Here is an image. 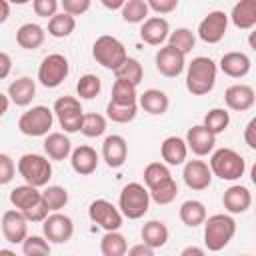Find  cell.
<instances>
[{"label": "cell", "mask_w": 256, "mask_h": 256, "mask_svg": "<svg viewBox=\"0 0 256 256\" xmlns=\"http://www.w3.org/2000/svg\"><path fill=\"white\" fill-rule=\"evenodd\" d=\"M218 66L208 56H196L186 68V90L192 96H204L212 92L216 84Z\"/></svg>", "instance_id": "6da1fadb"}, {"label": "cell", "mask_w": 256, "mask_h": 256, "mask_svg": "<svg viewBox=\"0 0 256 256\" xmlns=\"http://www.w3.org/2000/svg\"><path fill=\"white\" fill-rule=\"evenodd\" d=\"M202 224H204V246L210 252H218L226 248L236 234V220L230 214L206 216Z\"/></svg>", "instance_id": "7a4b0ae2"}, {"label": "cell", "mask_w": 256, "mask_h": 256, "mask_svg": "<svg viewBox=\"0 0 256 256\" xmlns=\"http://www.w3.org/2000/svg\"><path fill=\"white\" fill-rule=\"evenodd\" d=\"M210 170H212V176H218L220 180H226V182H234V180H240L246 172V162L244 158L232 150V148H218V150H212L210 152Z\"/></svg>", "instance_id": "3957f363"}, {"label": "cell", "mask_w": 256, "mask_h": 256, "mask_svg": "<svg viewBox=\"0 0 256 256\" xmlns=\"http://www.w3.org/2000/svg\"><path fill=\"white\" fill-rule=\"evenodd\" d=\"M150 208V194L148 188L140 182H130L120 190L118 196V210L128 220L142 218Z\"/></svg>", "instance_id": "277c9868"}, {"label": "cell", "mask_w": 256, "mask_h": 256, "mask_svg": "<svg viewBox=\"0 0 256 256\" xmlns=\"http://www.w3.org/2000/svg\"><path fill=\"white\" fill-rule=\"evenodd\" d=\"M16 170L18 174L24 178L26 184H32L36 188H42L48 184V180L52 178V164L46 156L42 154H34V152H28V154H22L18 158V164H16Z\"/></svg>", "instance_id": "5b68a950"}, {"label": "cell", "mask_w": 256, "mask_h": 256, "mask_svg": "<svg viewBox=\"0 0 256 256\" xmlns=\"http://www.w3.org/2000/svg\"><path fill=\"white\" fill-rule=\"evenodd\" d=\"M92 56H94V60L100 66H104L106 70H112L114 72L126 60L128 52H126L124 44L118 38L104 34V36H98L94 40V44H92Z\"/></svg>", "instance_id": "8992f818"}, {"label": "cell", "mask_w": 256, "mask_h": 256, "mask_svg": "<svg viewBox=\"0 0 256 256\" xmlns=\"http://www.w3.org/2000/svg\"><path fill=\"white\" fill-rule=\"evenodd\" d=\"M54 112L48 106H32L18 118V130L24 136H46L52 128Z\"/></svg>", "instance_id": "52a82bcc"}, {"label": "cell", "mask_w": 256, "mask_h": 256, "mask_svg": "<svg viewBox=\"0 0 256 256\" xmlns=\"http://www.w3.org/2000/svg\"><path fill=\"white\" fill-rule=\"evenodd\" d=\"M70 72V64H68V58L64 54H48L42 58L40 66H38V82L44 86V88H58L66 76Z\"/></svg>", "instance_id": "ba28073f"}, {"label": "cell", "mask_w": 256, "mask_h": 256, "mask_svg": "<svg viewBox=\"0 0 256 256\" xmlns=\"http://www.w3.org/2000/svg\"><path fill=\"white\" fill-rule=\"evenodd\" d=\"M52 112L56 114L58 124H60V128H64L66 134H74V132L80 130L84 110H82V104H80L78 98H74V96H60L54 102V110Z\"/></svg>", "instance_id": "9c48e42d"}, {"label": "cell", "mask_w": 256, "mask_h": 256, "mask_svg": "<svg viewBox=\"0 0 256 256\" xmlns=\"http://www.w3.org/2000/svg\"><path fill=\"white\" fill-rule=\"evenodd\" d=\"M88 218L98 224L100 228L104 230H120L122 226V212L108 200L104 198H98V200H92L90 206H88Z\"/></svg>", "instance_id": "30bf717a"}, {"label": "cell", "mask_w": 256, "mask_h": 256, "mask_svg": "<svg viewBox=\"0 0 256 256\" xmlns=\"http://www.w3.org/2000/svg\"><path fill=\"white\" fill-rule=\"evenodd\" d=\"M42 232H44V238L48 242H52V244H64L74 234V222L66 214L52 212V214H48L42 220Z\"/></svg>", "instance_id": "8fae6325"}, {"label": "cell", "mask_w": 256, "mask_h": 256, "mask_svg": "<svg viewBox=\"0 0 256 256\" xmlns=\"http://www.w3.org/2000/svg\"><path fill=\"white\" fill-rule=\"evenodd\" d=\"M228 30V14L222 10L208 12L198 24V38L206 44H218Z\"/></svg>", "instance_id": "7c38bea8"}, {"label": "cell", "mask_w": 256, "mask_h": 256, "mask_svg": "<svg viewBox=\"0 0 256 256\" xmlns=\"http://www.w3.org/2000/svg\"><path fill=\"white\" fill-rule=\"evenodd\" d=\"M154 62H156V70L166 76V78H176L184 72L186 68V54H182L180 50H176L174 46L166 44L162 46L156 56H154Z\"/></svg>", "instance_id": "4fadbf2b"}, {"label": "cell", "mask_w": 256, "mask_h": 256, "mask_svg": "<svg viewBox=\"0 0 256 256\" xmlns=\"http://www.w3.org/2000/svg\"><path fill=\"white\" fill-rule=\"evenodd\" d=\"M0 228H2L4 240L10 244H22V240L28 236V220L24 218V214L18 208L6 210L2 214Z\"/></svg>", "instance_id": "5bb4252c"}, {"label": "cell", "mask_w": 256, "mask_h": 256, "mask_svg": "<svg viewBox=\"0 0 256 256\" xmlns=\"http://www.w3.org/2000/svg\"><path fill=\"white\" fill-rule=\"evenodd\" d=\"M182 178L190 190L200 192L212 184V170L204 160H188V162H184Z\"/></svg>", "instance_id": "9a60e30c"}, {"label": "cell", "mask_w": 256, "mask_h": 256, "mask_svg": "<svg viewBox=\"0 0 256 256\" xmlns=\"http://www.w3.org/2000/svg\"><path fill=\"white\" fill-rule=\"evenodd\" d=\"M186 146L196 156H208L216 146V134H212L204 124H196L186 132Z\"/></svg>", "instance_id": "2e32d148"}, {"label": "cell", "mask_w": 256, "mask_h": 256, "mask_svg": "<svg viewBox=\"0 0 256 256\" xmlns=\"http://www.w3.org/2000/svg\"><path fill=\"white\" fill-rule=\"evenodd\" d=\"M102 158L108 168H120L128 158V144L124 136L120 134L106 136L102 142Z\"/></svg>", "instance_id": "e0dca14e"}, {"label": "cell", "mask_w": 256, "mask_h": 256, "mask_svg": "<svg viewBox=\"0 0 256 256\" xmlns=\"http://www.w3.org/2000/svg\"><path fill=\"white\" fill-rule=\"evenodd\" d=\"M224 102L230 110L236 112H246L254 106L256 96H254V88L248 84H232L226 88L224 92Z\"/></svg>", "instance_id": "ac0fdd59"}, {"label": "cell", "mask_w": 256, "mask_h": 256, "mask_svg": "<svg viewBox=\"0 0 256 256\" xmlns=\"http://www.w3.org/2000/svg\"><path fill=\"white\" fill-rule=\"evenodd\" d=\"M168 34H170V26L168 20L162 16H150L140 26V38L150 46H160L162 42H166Z\"/></svg>", "instance_id": "d6986e66"}, {"label": "cell", "mask_w": 256, "mask_h": 256, "mask_svg": "<svg viewBox=\"0 0 256 256\" xmlns=\"http://www.w3.org/2000/svg\"><path fill=\"white\" fill-rule=\"evenodd\" d=\"M222 204L228 214H244L252 206V194L242 184H232L228 190H224Z\"/></svg>", "instance_id": "ffe728a7"}, {"label": "cell", "mask_w": 256, "mask_h": 256, "mask_svg": "<svg viewBox=\"0 0 256 256\" xmlns=\"http://www.w3.org/2000/svg\"><path fill=\"white\" fill-rule=\"evenodd\" d=\"M98 154L92 146H78L70 152V164H72V170L80 176H90L96 168H98Z\"/></svg>", "instance_id": "44dd1931"}, {"label": "cell", "mask_w": 256, "mask_h": 256, "mask_svg": "<svg viewBox=\"0 0 256 256\" xmlns=\"http://www.w3.org/2000/svg\"><path fill=\"white\" fill-rule=\"evenodd\" d=\"M218 68L230 78H244L252 68V60L244 52H226L220 58Z\"/></svg>", "instance_id": "7402d4cb"}, {"label": "cell", "mask_w": 256, "mask_h": 256, "mask_svg": "<svg viewBox=\"0 0 256 256\" xmlns=\"http://www.w3.org/2000/svg\"><path fill=\"white\" fill-rule=\"evenodd\" d=\"M160 154H162V160L170 166H180L186 162V156H188V146L184 142V138L180 136H168L162 140L160 144Z\"/></svg>", "instance_id": "603a6c76"}, {"label": "cell", "mask_w": 256, "mask_h": 256, "mask_svg": "<svg viewBox=\"0 0 256 256\" xmlns=\"http://www.w3.org/2000/svg\"><path fill=\"white\" fill-rule=\"evenodd\" d=\"M138 104L144 112H148L152 116H162V114H166L170 100H168L166 92H162L158 88H148L138 96Z\"/></svg>", "instance_id": "cb8c5ba5"}, {"label": "cell", "mask_w": 256, "mask_h": 256, "mask_svg": "<svg viewBox=\"0 0 256 256\" xmlns=\"http://www.w3.org/2000/svg\"><path fill=\"white\" fill-rule=\"evenodd\" d=\"M240 30H252L256 26V0H238L228 16Z\"/></svg>", "instance_id": "d4e9b609"}, {"label": "cell", "mask_w": 256, "mask_h": 256, "mask_svg": "<svg viewBox=\"0 0 256 256\" xmlns=\"http://www.w3.org/2000/svg\"><path fill=\"white\" fill-rule=\"evenodd\" d=\"M44 38H46V32L36 22H26L16 30V42L24 50H38L44 44Z\"/></svg>", "instance_id": "484cf974"}, {"label": "cell", "mask_w": 256, "mask_h": 256, "mask_svg": "<svg viewBox=\"0 0 256 256\" xmlns=\"http://www.w3.org/2000/svg\"><path fill=\"white\" fill-rule=\"evenodd\" d=\"M34 96H36V82H34L30 76L16 78V80L8 86V98H10V102L16 104V106H28Z\"/></svg>", "instance_id": "4316f807"}, {"label": "cell", "mask_w": 256, "mask_h": 256, "mask_svg": "<svg viewBox=\"0 0 256 256\" xmlns=\"http://www.w3.org/2000/svg\"><path fill=\"white\" fill-rule=\"evenodd\" d=\"M168 236H170L168 226H166L162 220H148V222L142 226V230H140L142 242H144L146 246H150L152 250H158V248L166 246Z\"/></svg>", "instance_id": "83f0119b"}, {"label": "cell", "mask_w": 256, "mask_h": 256, "mask_svg": "<svg viewBox=\"0 0 256 256\" xmlns=\"http://www.w3.org/2000/svg\"><path fill=\"white\" fill-rule=\"evenodd\" d=\"M44 152L50 160H66L72 152V142L64 132H50L44 138Z\"/></svg>", "instance_id": "f1b7e54d"}, {"label": "cell", "mask_w": 256, "mask_h": 256, "mask_svg": "<svg viewBox=\"0 0 256 256\" xmlns=\"http://www.w3.org/2000/svg\"><path fill=\"white\" fill-rule=\"evenodd\" d=\"M42 198V192L32 186V184H22V186H16L12 192H10V204L14 208H18L20 212L30 208L32 204H36L38 200Z\"/></svg>", "instance_id": "f546056e"}, {"label": "cell", "mask_w": 256, "mask_h": 256, "mask_svg": "<svg viewBox=\"0 0 256 256\" xmlns=\"http://www.w3.org/2000/svg\"><path fill=\"white\" fill-rule=\"evenodd\" d=\"M178 216H180L182 224H186L188 228H196L206 220V206L200 200H186V202H182Z\"/></svg>", "instance_id": "4dcf8cb0"}, {"label": "cell", "mask_w": 256, "mask_h": 256, "mask_svg": "<svg viewBox=\"0 0 256 256\" xmlns=\"http://www.w3.org/2000/svg\"><path fill=\"white\" fill-rule=\"evenodd\" d=\"M76 30V18L68 12H56L48 18V34L52 38H68Z\"/></svg>", "instance_id": "1f68e13d"}, {"label": "cell", "mask_w": 256, "mask_h": 256, "mask_svg": "<svg viewBox=\"0 0 256 256\" xmlns=\"http://www.w3.org/2000/svg\"><path fill=\"white\" fill-rule=\"evenodd\" d=\"M128 250V242L124 234L118 230H106V234L100 240V252L102 256H124Z\"/></svg>", "instance_id": "d6a6232c"}, {"label": "cell", "mask_w": 256, "mask_h": 256, "mask_svg": "<svg viewBox=\"0 0 256 256\" xmlns=\"http://www.w3.org/2000/svg\"><path fill=\"white\" fill-rule=\"evenodd\" d=\"M148 194H150V200H152V202L164 206V204H170V202L176 200V196H178V184H176V180L170 176V178L162 180L160 184L148 188Z\"/></svg>", "instance_id": "836d02e7"}, {"label": "cell", "mask_w": 256, "mask_h": 256, "mask_svg": "<svg viewBox=\"0 0 256 256\" xmlns=\"http://www.w3.org/2000/svg\"><path fill=\"white\" fill-rule=\"evenodd\" d=\"M138 114V104L136 102H130V104H120V102H108L106 106V116L108 120L116 122V124H128L136 118Z\"/></svg>", "instance_id": "e575fe53"}, {"label": "cell", "mask_w": 256, "mask_h": 256, "mask_svg": "<svg viewBox=\"0 0 256 256\" xmlns=\"http://www.w3.org/2000/svg\"><path fill=\"white\" fill-rule=\"evenodd\" d=\"M122 12V20L128 22V24H142L146 18H148V4L146 0H126L124 6L120 8Z\"/></svg>", "instance_id": "d590c367"}, {"label": "cell", "mask_w": 256, "mask_h": 256, "mask_svg": "<svg viewBox=\"0 0 256 256\" xmlns=\"http://www.w3.org/2000/svg\"><path fill=\"white\" fill-rule=\"evenodd\" d=\"M114 76L120 78V80H128L134 86H138L142 82V78H144V68H142V64L136 58L126 56V60L114 70Z\"/></svg>", "instance_id": "8d00e7d4"}, {"label": "cell", "mask_w": 256, "mask_h": 256, "mask_svg": "<svg viewBox=\"0 0 256 256\" xmlns=\"http://www.w3.org/2000/svg\"><path fill=\"white\" fill-rule=\"evenodd\" d=\"M86 138H98L106 132V118L102 114H96V112H88L82 116V124H80V130Z\"/></svg>", "instance_id": "74e56055"}, {"label": "cell", "mask_w": 256, "mask_h": 256, "mask_svg": "<svg viewBox=\"0 0 256 256\" xmlns=\"http://www.w3.org/2000/svg\"><path fill=\"white\" fill-rule=\"evenodd\" d=\"M166 40H168L170 46H174V48L180 50L182 54L192 52V48H194V44H196V36H194V32L188 30V28H176L174 32L168 34Z\"/></svg>", "instance_id": "f35d334b"}, {"label": "cell", "mask_w": 256, "mask_h": 256, "mask_svg": "<svg viewBox=\"0 0 256 256\" xmlns=\"http://www.w3.org/2000/svg\"><path fill=\"white\" fill-rule=\"evenodd\" d=\"M228 124H230V114H228V110H224V108H212V110H208L206 112V116H204V126L212 132V134H222L226 128H228Z\"/></svg>", "instance_id": "ab89813d"}, {"label": "cell", "mask_w": 256, "mask_h": 256, "mask_svg": "<svg viewBox=\"0 0 256 256\" xmlns=\"http://www.w3.org/2000/svg\"><path fill=\"white\" fill-rule=\"evenodd\" d=\"M42 200L50 212H58L68 204V190L64 186H48L42 192Z\"/></svg>", "instance_id": "60d3db41"}, {"label": "cell", "mask_w": 256, "mask_h": 256, "mask_svg": "<svg viewBox=\"0 0 256 256\" xmlns=\"http://www.w3.org/2000/svg\"><path fill=\"white\" fill-rule=\"evenodd\" d=\"M100 90H102V80L96 74H84V76H80V80L76 84V92L84 100L96 98L100 94Z\"/></svg>", "instance_id": "b9f144b4"}, {"label": "cell", "mask_w": 256, "mask_h": 256, "mask_svg": "<svg viewBox=\"0 0 256 256\" xmlns=\"http://www.w3.org/2000/svg\"><path fill=\"white\" fill-rule=\"evenodd\" d=\"M138 98V92H136V86L128 80H120L116 78L114 86H112V102H120V104H130V102H136Z\"/></svg>", "instance_id": "7bdbcfd3"}, {"label": "cell", "mask_w": 256, "mask_h": 256, "mask_svg": "<svg viewBox=\"0 0 256 256\" xmlns=\"http://www.w3.org/2000/svg\"><path fill=\"white\" fill-rule=\"evenodd\" d=\"M142 176H144L146 188H152V186L160 184L162 180L170 178L172 174H170V170H168L166 164H162V162H150V164L144 168V174H142Z\"/></svg>", "instance_id": "ee69618b"}, {"label": "cell", "mask_w": 256, "mask_h": 256, "mask_svg": "<svg viewBox=\"0 0 256 256\" xmlns=\"http://www.w3.org/2000/svg\"><path fill=\"white\" fill-rule=\"evenodd\" d=\"M22 252L26 256H42L50 254V242L44 236H26L22 240Z\"/></svg>", "instance_id": "f6af8a7d"}, {"label": "cell", "mask_w": 256, "mask_h": 256, "mask_svg": "<svg viewBox=\"0 0 256 256\" xmlns=\"http://www.w3.org/2000/svg\"><path fill=\"white\" fill-rule=\"evenodd\" d=\"M60 0H32V8L40 18H52L58 12Z\"/></svg>", "instance_id": "bcb514c9"}, {"label": "cell", "mask_w": 256, "mask_h": 256, "mask_svg": "<svg viewBox=\"0 0 256 256\" xmlns=\"http://www.w3.org/2000/svg\"><path fill=\"white\" fill-rule=\"evenodd\" d=\"M14 174H16V164H14V160H12L8 154L0 152V186L12 182Z\"/></svg>", "instance_id": "7dc6e473"}, {"label": "cell", "mask_w": 256, "mask_h": 256, "mask_svg": "<svg viewBox=\"0 0 256 256\" xmlns=\"http://www.w3.org/2000/svg\"><path fill=\"white\" fill-rule=\"evenodd\" d=\"M22 214H24V218H26L28 222H42V220L50 214V210H48V206L44 204V200L40 198L36 204H32L30 208L22 210Z\"/></svg>", "instance_id": "c3c4849f"}, {"label": "cell", "mask_w": 256, "mask_h": 256, "mask_svg": "<svg viewBox=\"0 0 256 256\" xmlns=\"http://www.w3.org/2000/svg\"><path fill=\"white\" fill-rule=\"evenodd\" d=\"M90 4H92V0H60L62 12H68L72 16H80V14L88 12Z\"/></svg>", "instance_id": "681fc988"}, {"label": "cell", "mask_w": 256, "mask_h": 256, "mask_svg": "<svg viewBox=\"0 0 256 256\" xmlns=\"http://www.w3.org/2000/svg\"><path fill=\"white\" fill-rule=\"evenodd\" d=\"M146 4L156 14H170L178 8V0H146Z\"/></svg>", "instance_id": "f907efd6"}, {"label": "cell", "mask_w": 256, "mask_h": 256, "mask_svg": "<svg viewBox=\"0 0 256 256\" xmlns=\"http://www.w3.org/2000/svg\"><path fill=\"white\" fill-rule=\"evenodd\" d=\"M244 142L248 144V148L256 150V118H252L244 128Z\"/></svg>", "instance_id": "816d5d0a"}, {"label": "cell", "mask_w": 256, "mask_h": 256, "mask_svg": "<svg viewBox=\"0 0 256 256\" xmlns=\"http://www.w3.org/2000/svg\"><path fill=\"white\" fill-rule=\"evenodd\" d=\"M126 254H128V256H152V254H154V250H152L150 246H146L144 242H140V244H136V246L128 248V250H126Z\"/></svg>", "instance_id": "f5cc1de1"}, {"label": "cell", "mask_w": 256, "mask_h": 256, "mask_svg": "<svg viewBox=\"0 0 256 256\" xmlns=\"http://www.w3.org/2000/svg\"><path fill=\"white\" fill-rule=\"evenodd\" d=\"M10 70H12V58L6 52H0V80L8 78Z\"/></svg>", "instance_id": "db71d44e"}, {"label": "cell", "mask_w": 256, "mask_h": 256, "mask_svg": "<svg viewBox=\"0 0 256 256\" xmlns=\"http://www.w3.org/2000/svg\"><path fill=\"white\" fill-rule=\"evenodd\" d=\"M10 16V4L6 0H0V24H4Z\"/></svg>", "instance_id": "11a10c76"}, {"label": "cell", "mask_w": 256, "mask_h": 256, "mask_svg": "<svg viewBox=\"0 0 256 256\" xmlns=\"http://www.w3.org/2000/svg\"><path fill=\"white\" fill-rule=\"evenodd\" d=\"M100 2H102V6H106L108 10H120L126 0H100Z\"/></svg>", "instance_id": "9f6ffc18"}, {"label": "cell", "mask_w": 256, "mask_h": 256, "mask_svg": "<svg viewBox=\"0 0 256 256\" xmlns=\"http://www.w3.org/2000/svg\"><path fill=\"white\" fill-rule=\"evenodd\" d=\"M182 256H202L204 254V248H198V246H188V248H184L182 252H180Z\"/></svg>", "instance_id": "6f0895ef"}, {"label": "cell", "mask_w": 256, "mask_h": 256, "mask_svg": "<svg viewBox=\"0 0 256 256\" xmlns=\"http://www.w3.org/2000/svg\"><path fill=\"white\" fill-rule=\"evenodd\" d=\"M8 108H10V98L0 92V116H4L8 112Z\"/></svg>", "instance_id": "680465c9"}, {"label": "cell", "mask_w": 256, "mask_h": 256, "mask_svg": "<svg viewBox=\"0 0 256 256\" xmlns=\"http://www.w3.org/2000/svg\"><path fill=\"white\" fill-rule=\"evenodd\" d=\"M8 4H18V6H22V4H28L30 0H6Z\"/></svg>", "instance_id": "91938a15"}, {"label": "cell", "mask_w": 256, "mask_h": 256, "mask_svg": "<svg viewBox=\"0 0 256 256\" xmlns=\"http://www.w3.org/2000/svg\"><path fill=\"white\" fill-rule=\"evenodd\" d=\"M0 254H14V250H4V248H2Z\"/></svg>", "instance_id": "94428289"}]
</instances>
